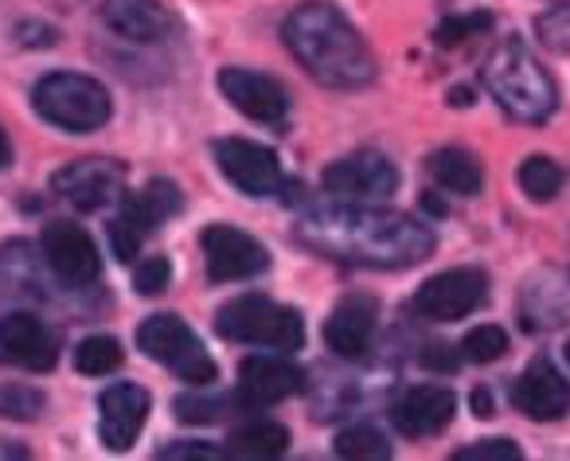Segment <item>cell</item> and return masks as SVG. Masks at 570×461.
Instances as JSON below:
<instances>
[{"instance_id":"21","label":"cell","mask_w":570,"mask_h":461,"mask_svg":"<svg viewBox=\"0 0 570 461\" xmlns=\"http://www.w3.org/2000/svg\"><path fill=\"white\" fill-rule=\"evenodd\" d=\"M157 227H160V223H157V215L149 212L145 196H126V199H121V212L114 215V223H110L114 255H118L121 263H134V255L141 251V243L149 239Z\"/></svg>"},{"instance_id":"22","label":"cell","mask_w":570,"mask_h":461,"mask_svg":"<svg viewBox=\"0 0 570 461\" xmlns=\"http://www.w3.org/2000/svg\"><path fill=\"white\" fill-rule=\"evenodd\" d=\"M430 176H434L438 188L458 192V196H476L484 188L481 160L465 149H438L430 157Z\"/></svg>"},{"instance_id":"2","label":"cell","mask_w":570,"mask_h":461,"mask_svg":"<svg viewBox=\"0 0 570 461\" xmlns=\"http://www.w3.org/2000/svg\"><path fill=\"white\" fill-rule=\"evenodd\" d=\"M282 40L313 79L333 90H360L375 79L372 48L336 4L309 0L294 9L282 24Z\"/></svg>"},{"instance_id":"19","label":"cell","mask_w":570,"mask_h":461,"mask_svg":"<svg viewBox=\"0 0 570 461\" xmlns=\"http://www.w3.org/2000/svg\"><path fill=\"white\" fill-rule=\"evenodd\" d=\"M0 356L28 367V372H48L59 356V344L36 313L20 310L0 317Z\"/></svg>"},{"instance_id":"8","label":"cell","mask_w":570,"mask_h":461,"mask_svg":"<svg viewBox=\"0 0 570 461\" xmlns=\"http://www.w3.org/2000/svg\"><path fill=\"white\" fill-rule=\"evenodd\" d=\"M325 192L344 204H383L399 192V168L383 153H352L325 168L321 176Z\"/></svg>"},{"instance_id":"28","label":"cell","mask_w":570,"mask_h":461,"mask_svg":"<svg viewBox=\"0 0 570 461\" xmlns=\"http://www.w3.org/2000/svg\"><path fill=\"white\" fill-rule=\"evenodd\" d=\"M461 352H465V360H473V364H497L508 352V333L500 325H476L473 333H465Z\"/></svg>"},{"instance_id":"25","label":"cell","mask_w":570,"mask_h":461,"mask_svg":"<svg viewBox=\"0 0 570 461\" xmlns=\"http://www.w3.org/2000/svg\"><path fill=\"white\" fill-rule=\"evenodd\" d=\"M562 180H567V173H562L551 157H528L520 165V188L528 192L531 199H539V204H547V199L559 196Z\"/></svg>"},{"instance_id":"18","label":"cell","mask_w":570,"mask_h":461,"mask_svg":"<svg viewBox=\"0 0 570 461\" xmlns=\"http://www.w3.org/2000/svg\"><path fill=\"white\" fill-rule=\"evenodd\" d=\"M121 184H126V168L118 160H79V165L63 168L56 176V192L79 212H98V207L114 204L121 196Z\"/></svg>"},{"instance_id":"14","label":"cell","mask_w":570,"mask_h":461,"mask_svg":"<svg viewBox=\"0 0 570 461\" xmlns=\"http://www.w3.org/2000/svg\"><path fill=\"white\" fill-rule=\"evenodd\" d=\"M302 388H305V372L297 364H289V352L285 356H250L238 367L235 399L246 411H258V406L282 403V399H289Z\"/></svg>"},{"instance_id":"37","label":"cell","mask_w":570,"mask_h":461,"mask_svg":"<svg viewBox=\"0 0 570 461\" xmlns=\"http://www.w3.org/2000/svg\"><path fill=\"white\" fill-rule=\"evenodd\" d=\"M469 403H473V414H476V419H492V414H497V406H492L489 388H476V391H473V399H469Z\"/></svg>"},{"instance_id":"24","label":"cell","mask_w":570,"mask_h":461,"mask_svg":"<svg viewBox=\"0 0 570 461\" xmlns=\"http://www.w3.org/2000/svg\"><path fill=\"white\" fill-rule=\"evenodd\" d=\"M121 360H126V352H121V344L114 336H87L75 349V367L82 375H110L121 367Z\"/></svg>"},{"instance_id":"16","label":"cell","mask_w":570,"mask_h":461,"mask_svg":"<svg viewBox=\"0 0 570 461\" xmlns=\"http://www.w3.org/2000/svg\"><path fill=\"white\" fill-rule=\"evenodd\" d=\"M149 419V391L137 383H114L98 399V438L106 450L126 453Z\"/></svg>"},{"instance_id":"17","label":"cell","mask_w":570,"mask_h":461,"mask_svg":"<svg viewBox=\"0 0 570 461\" xmlns=\"http://www.w3.org/2000/svg\"><path fill=\"white\" fill-rule=\"evenodd\" d=\"M380 328V302L372 294H352L325 321V344L341 360H364Z\"/></svg>"},{"instance_id":"11","label":"cell","mask_w":570,"mask_h":461,"mask_svg":"<svg viewBox=\"0 0 570 461\" xmlns=\"http://www.w3.org/2000/svg\"><path fill=\"white\" fill-rule=\"evenodd\" d=\"M43 258L56 271V278L75 290L95 286L102 278V255L79 223H51L43 230Z\"/></svg>"},{"instance_id":"6","label":"cell","mask_w":570,"mask_h":461,"mask_svg":"<svg viewBox=\"0 0 570 461\" xmlns=\"http://www.w3.org/2000/svg\"><path fill=\"white\" fill-rule=\"evenodd\" d=\"M137 344L149 360L165 364L176 380L191 383V388H212L219 367L207 356V349L199 344V336L184 325L176 313H157L137 328Z\"/></svg>"},{"instance_id":"10","label":"cell","mask_w":570,"mask_h":461,"mask_svg":"<svg viewBox=\"0 0 570 461\" xmlns=\"http://www.w3.org/2000/svg\"><path fill=\"white\" fill-rule=\"evenodd\" d=\"M215 160H219V173L243 196H258V199L274 196L285 184L277 153L258 141H246V137H223V141H215Z\"/></svg>"},{"instance_id":"38","label":"cell","mask_w":570,"mask_h":461,"mask_svg":"<svg viewBox=\"0 0 570 461\" xmlns=\"http://www.w3.org/2000/svg\"><path fill=\"white\" fill-rule=\"evenodd\" d=\"M12 165V149H9V137H4V129H0V168Z\"/></svg>"},{"instance_id":"3","label":"cell","mask_w":570,"mask_h":461,"mask_svg":"<svg viewBox=\"0 0 570 461\" xmlns=\"http://www.w3.org/2000/svg\"><path fill=\"white\" fill-rule=\"evenodd\" d=\"M481 82L497 106L512 121L523 126H543L559 106V87L547 75V67L528 51V43L504 40L481 67Z\"/></svg>"},{"instance_id":"36","label":"cell","mask_w":570,"mask_h":461,"mask_svg":"<svg viewBox=\"0 0 570 461\" xmlns=\"http://www.w3.org/2000/svg\"><path fill=\"white\" fill-rule=\"evenodd\" d=\"M157 458H223V450H212L204 442H184V445H165Z\"/></svg>"},{"instance_id":"15","label":"cell","mask_w":570,"mask_h":461,"mask_svg":"<svg viewBox=\"0 0 570 461\" xmlns=\"http://www.w3.org/2000/svg\"><path fill=\"white\" fill-rule=\"evenodd\" d=\"M512 406L535 422H559L570 411V380L547 356H535L512 383Z\"/></svg>"},{"instance_id":"32","label":"cell","mask_w":570,"mask_h":461,"mask_svg":"<svg viewBox=\"0 0 570 461\" xmlns=\"http://www.w3.org/2000/svg\"><path fill=\"white\" fill-rule=\"evenodd\" d=\"M168 282H173V263H168L165 255H153V258H141L134 271V286L141 297H157L168 290Z\"/></svg>"},{"instance_id":"4","label":"cell","mask_w":570,"mask_h":461,"mask_svg":"<svg viewBox=\"0 0 570 461\" xmlns=\"http://www.w3.org/2000/svg\"><path fill=\"white\" fill-rule=\"evenodd\" d=\"M215 333L223 341L258 344V349H277V352H297L305 344L302 313L258 294L235 297V302L223 305L219 317H215Z\"/></svg>"},{"instance_id":"33","label":"cell","mask_w":570,"mask_h":461,"mask_svg":"<svg viewBox=\"0 0 570 461\" xmlns=\"http://www.w3.org/2000/svg\"><path fill=\"white\" fill-rule=\"evenodd\" d=\"M453 458L458 461H515V458H523V450L512 438H484V442H476V445H461Z\"/></svg>"},{"instance_id":"1","label":"cell","mask_w":570,"mask_h":461,"mask_svg":"<svg viewBox=\"0 0 570 461\" xmlns=\"http://www.w3.org/2000/svg\"><path fill=\"white\" fill-rule=\"evenodd\" d=\"M297 243L313 255L367 271H403L434 255L438 239L422 219L380 204H321L297 219Z\"/></svg>"},{"instance_id":"13","label":"cell","mask_w":570,"mask_h":461,"mask_svg":"<svg viewBox=\"0 0 570 461\" xmlns=\"http://www.w3.org/2000/svg\"><path fill=\"white\" fill-rule=\"evenodd\" d=\"M219 90L238 114H246L250 121H262V126H282L289 118V95L269 75L227 67V71H219Z\"/></svg>"},{"instance_id":"35","label":"cell","mask_w":570,"mask_h":461,"mask_svg":"<svg viewBox=\"0 0 570 461\" xmlns=\"http://www.w3.org/2000/svg\"><path fill=\"white\" fill-rule=\"evenodd\" d=\"M419 360H422V367H430V372H458L465 352H458L453 344H426V349L419 352Z\"/></svg>"},{"instance_id":"30","label":"cell","mask_w":570,"mask_h":461,"mask_svg":"<svg viewBox=\"0 0 570 461\" xmlns=\"http://www.w3.org/2000/svg\"><path fill=\"white\" fill-rule=\"evenodd\" d=\"M535 36L551 51H559V56H570V0H562V4L547 9L543 17L535 20Z\"/></svg>"},{"instance_id":"9","label":"cell","mask_w":570,"mask_h":461,"mask_svg":"<svg viewBox=\"0 0 570 461\" xmlns=\"http://www.w3.org/2000/svg\"><path fill=\"white\" fill-rule=\"evenodd\" d=\"M199 247H204V263H207V278L212 282H246L258 278L269 266V255L254 235L227 223H215L199 235Z\"/></svg>"},{"instance_id":"7","label":"cell","mask_w":570,"mask_h":461,"mask_svg":"<svg viewBox=\"0 0 570 461\" xmlns=\"http://www.w3.org/2000/svg\"><path fill=\"white\" fill-rule=\"evenodd\" d=\"M484 302H489V274L476 271V266H453V271H442L422 282L419 294L411 297V310L422 321L450 325V321L476 313Z\"/></svg>"},{"instance_id":"34","label":"cell","mask_w":570,"mask_h":461,"mask_svg":"<svg viewBox=\"0 0 570 461\" xmlns=\"http://www.w3.org/2000/svg\"><path fill=\"white\" fill-rule=\"evenodd\" d=\"M145 196V204H149V212L157 215L160 223H168L173 215H180V207H184V199H180V188H176L173 180H153L149 188L141 192Z\"/></svg>"},{"instance_id":"27","label":"cell","mask_w":570,"mask_h":461,"mask_svg":"<svg viewBox=\"0 0 570 461\" xmlns=\"http://www.w3.org/2000/svg\"><path fill=\"white\" fill-rule=\"evenodd\" d=\"M492 28V12H461V17H445L434 28V43L438 48H458V43L484 36Z\"/></svg>"},{"instance_id":"12","label":"cell","mask_w":570,"mask_h":461,"mask_svg":"<svg viewBox=\"0 0 570 461\" xmlns=\"http://www.w3.org/2000/svg\"><path fill=\"white\" fill-rule=\"evenodd\" d=\"M458 411V395L442 383H419V388H406L403 395L391 403V426L403 438H438L453 422Z\"/></svg>"},{"instance_id":"20","label":"cell","mask_w":570,"mask_h":461,"mask_svg":"<svg viewBox=\"0 0 570 461\" xmlns=\"http://www.w3.org/2000/svg\"><path fill=\"white\" fill-rule=\"evenodd\" d=\"M102 20L126 40L153 43L165 36V12L157 9V0H106Z\"/></svg>"},{"instance_id":"29","label":"cell","mask_w":570,"mask_h":461,"mask_svg":"<svg viewBox=\"0 0 570 461\" xmlns=\"http://www.w3.org/2000/svg\"><path fill=\"white\" fill-rule=\"evenodd\" d=\"M0 414L17 422H32L43 414V395L36 388H24V383H9L0 388Z\"/></svg>"},{"instance_id":"5","label":"cell","mask_w":570,"mask_h":461,"mask_svg":"<svg viewBox=\"0 0 570 461\" xmlns=\"http://www.w3.org/2000/svg\"><path fill=\"white\" fill-rule=\"evenodd\" d=\"M32 102L43 121L67 129V134H95L110 121V95H106L102 82L87 79V75H48V79L36 82Z\"/></svg>"},{"instance_id":"39","label":"cell","mask_w":570,"mask_h":461,"mask_svg":"<svg viewBox=\"0 0 570 461\" xmlns=\"http://www.w3.org/2000/svg\"><path fill=\"white\" fill-rule=\"evenodd\" d=\"M469 102H473V98H469V90H465V87L453 90V106H469Z\"/></svg>"},{"instance_id":"40","label":"cell","mask_w":570,"mask_h":461,"mask_svg":"<svg viewBox=\"0 0 570 461\" xmlns=\"http://www.w3.org/2000/svg\"><path fill=\"white\" fill-rule=\"evenodd\" d=\"M562 356H567V364H570V341H567V349H562Z\"/></svg>"},{"instance_id":"31","label":"cell","mask_w":570,"mask_h":461,"mask_svg":"<svg viewBox=\"0 0 570 461\" xmlns=\"http://www.w3.org/2000/svg\"><path fill=\"white\" fill-rule=\"evenodd\" d=\"M230 403L238 406V399H223V395H180L173 406H176V419H180V422H215V419H223V411H227Z\"/></svg>"},{"instance_id":"26","label":"cell","mask_w":570,"mask_h":461,"mask_svg":"<svg viewBox=\"0 0 570 461\" xmlns=\"http://www.w3.org/2000/svg\"><path fill=\"white\" fill-rule=\"evenodd\" d=\"M336 453H341V458L380 461V458H391V442L383 438V430H375V426H367V422H360V426L341 430V438H336Z\"/></svg>"},{"instance_id":"23","label":"cell","mask_w":570,"mask_h":461,"mask_svg":"<svg viewBox=\"0 0 570 461\" xmlns=\"http://www.w3.org/2000/svg\"><path fill=\"white\" fill-rule=\"evenodd\" d=\"M289 450V430L277 426V422H250V426L235 430L223 445V453L230 458H258V461H269V458H282Z\"/></svg>"}]
</instances>
